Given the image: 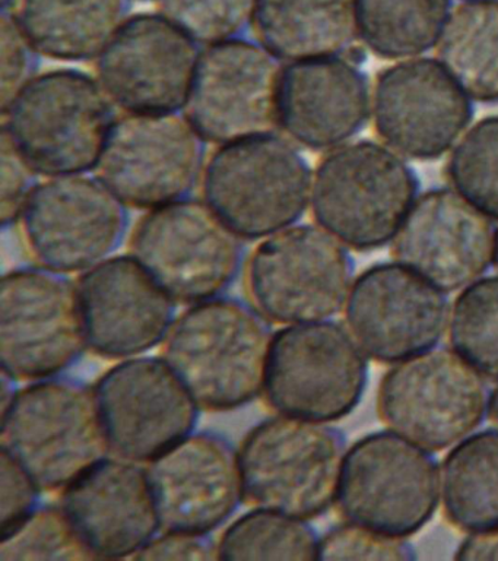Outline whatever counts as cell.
<instances>
[{
    "label": "cell",
    "mask_w": 498,
    "mask_h": 561,
    "mask_svg": "<svg viewBox=\"0 0 498 561\" xmlns=\"http://www.w3.org/2000/svg\"><path fill=\"white\" fill-rule=\"evenodd\" d=\"M274 333L251 302L221 296L174 320L163 358L200 410H239L264 393Z\"/></svg>",
    "instance_id": "6da1fadb"
},
{
    "label": "cell",
    "mask_w": 498,
    "mask_h": 561,
    "mask_svg": "<svg viewBox=\"0 0 498 561\" xmlns=\"http://www.w3.org/2000/svg\"><path fill=\"white\" fill-rule=\"evenodd\" d=\"M419 193V180L404 157L373 140L331 149L313 174L314 221L356 252L392 243Z\"/></svg>",
    "instance_id": "7a4b0ae2"
},
{
    "label": "cell",
    "mask_w": 498,
    "mask_h": 561,
    "mask_svg": "<svg viewBox=\"0 0 498 561\" xmlns=\"http://www.w3.org/2000/svg\"><path fill=\"white\" fill-rule=\"evenodd\" d=\"M2 114V131L49 179L95 171L116 121L99 79L77 69L37 75Z\"/></svg>",
    "instance_id": "3957f363"
},
{
    "label": "cell",
    "mask_w": 498,
    "mask_h": 561,
    "mask_svg": "<svg viewBox=\"0 0 498 561\" xmlns=\"http://www.w3.org/2000/svg\"><path fill=\"white\" fill-rule=\"evenodd\" d=\"M312 184L303 153L275 131L220 145L200 180L202 199L243 240L296 226L310 206Z\"/></svg>",
    "instance_id": "277c9868"
},
{
    "label": "cell",
    "mask_w": 498,
    "mask_h": 561,
    "mask_svg": "<svg viewBox=\"0 0 498 561\" xmlns=\"http://www.w3.org/2000/svg\"><path fill=\"white\" fill-rule=\"evenodd\" d=\"M0 449L14 456L42 491H62L112 454L94 388L69 377L19 389L0 415Z\"/></svg>",
    "instance_id": "5b68a950"
},
{
    "label": "cell",
    "mask_w": 498,
    "mask_h": 561,
    "mask_svg": "<svg viewBox=\"0 0 498 561\" xmlns=\"http://www.w3.org/2000/svg\"><path fill=\"white\" fill-rule=\"evenodd\" d=\"M347 438L339 428L278 414L255 425L239 449L244 500L310 520L338 497Z\"/></svg>",
    "instance_id": "8992f818"
},
{
    "label": "cell",
    "mask_w": 498,
    "mask_h": 561,
    "mask_svg": "<svg viewBox=\"0 0 498 561\" xmlns=\"http://www.w3.org/2000/svg\"><path fill=\"white\" fill-rule=\"evenodd\" d=\"M367 355L343 323L288 324L274 333L264 397L278 414L335 423L360 405Z\"/></svg>",
    "instance_id": "52a82bcc"
},
{
    "label": "cell",
    "mask_w": 498,
    "mask_h": 561,
    "mask_svg": "<svg viewBox=\"0 0 498 561\" xmlns=\"http://www.w3.org/2000/svg\"><path fill=\"white\" fill-rule=\"evenodd\" d=\"M242 237L207 202L186 199L148 210L130 234V254L176 305L224 296L244 262Z\"/></svg>",
    "instance_id": "ba28073f"
},
{
    "label": "cell",
    "mask_w": 498,
    "mask_h": 561,
    "mask_svg": "<svg viewBox=\"0 0 498 561\" xmlns=\"http://www.w3.org/2000/svg\"><path fill=\"white\" fill-rule=\"evenodd\" d=\"M440 500L432 451L392 430L367 434L347 450L336 497L345 520L408 539L432 519Z\"/></svg>",
    "instance_id": "9c48e42d"
},
{
    "label": "cell",
    "mask_w": 498,
    "mask_h": 561,
    "mask_svg": "<svg viewBox=\"0 0 498 561\" xmlns=\"http://www.w3.org/2000/svg\"><path fill=\"white\" fill-rule=\"evenodd\" d=\"M352 276L348 248L322 227L296 224L257 245L247 262L246 288L268 322L288 327L338 314Z\"/></svg>",
    "instance_id": "30bf717a"
},
{
    "label": "cell",
    "mask_w": 498,
    "mask_h": 561,
    "mask_svg": "<svg viewBox=\"0 0 498 561\" xmlns=\"http://www.w3.org/2000/svg\"><path fill=\"white\" fill-rule=\"evenodd\" d=\"M488 398L484 377L461 355L432 348L386 371L378 389V415L392 432L435 454L479 427Z\"/></svg>",
    "instance_id": "8fae6325"
},
{
    "label": "cell",
    "mask_w": 498,
    "mask_h": 561,
    "mask_svg": "<svg viewBox=\"0 0 498 561\" xmlns=\"http://www.w3.org/2000/svg\"><path fill=\"white\" fill-rule=\"evenodd\" d=\"M89 348L77 283L43 266L19 267L0 284V362L16 380L62 375Z\"/></svg>",
    "instance_id": "7c38bea8"
},
{
    "label": "cell",
    "mask_w": 498,
    "mask_h": 561,
    "mask_svg": "<svg viewBox=\"0 0 498 561\" xmlns=\"http://www.w3.org/2000/svg\"><path fill=\"white\" fill-rule=\"evenodd\" d=\"M205 140L185 114L116 117L95 174L125 205L155 209L186 199L202 180Z\"/></svg>",
    "instance_id": "4fadbf2b"
},
{
    "label": "cell",
    "mask_w": 498,
    "mask_h": 561,
    "mask_svg": "<svg viewBox=\"0 0 498 561\" xmlns=\"http://www.w3.org/2000/svg\"><path fill=\"white\" fill-rule=\"evenodd\" d=\"M128 205L99 178L62 175L38 183L20 226L38 266L76 274L106 261L128 230Z\"/></svg>",
    "instance_id": "5bb4252c"
},
{
    "label": "cell",
    "mask_w": 498,
    "mask_h": 561,
    "mask_svg": "<svg viewBox=\"0 0 498 561\" xmlns=\"http://www.w3.org/2000/svg\"><path fill=\"white\" fill-rule=\"evenodd\" d=\"M282 65L259 42L227 39L200 51L182 113L205 142L274 134Z\"/></svg>",
    "instance_id": "9a60e30c"
},
{
    "label": "cell",
    "mask_w": 498,
    "mask_h": 561,
    "mask_svg": "<svg viewBox=\"0 0 498 561\" xmlns=\"http://www.w3.org/2000/svg\"><path fill=\"white\" fill-rule=\"evenodd\" d=\"M371 117L386 147L408 160L430 161L465 134L474 104L439 60L413 57L378 75Z\"/></svg>",
    "instance_id": "2e32d148"
},
{
    "label": "cell",
    "mask_w": 498,
    "mask_h": 561,
    "mask_svg": "<svg viewBox=\"0 0 498 561\" xmlns=\"http://www.w3.org/2000/svg\"><path fill=\"white\" fill-rule=\"evenodd\" d=\"M94 392L112 454L132 462H150L198 423V403L164 358H126Z\"/></svg>",
    "instance_id": "e0dca14e"
},
{
    "label": "cell",
    "mask_w": 498,
    "mask_h": 561,
    "mask_svg": "<svg viewBox=\"0 0 498 561\" xmlns=\"http://www.w3.org/2000/svg\"><path fill=\"white\" fill-rule=\"evenodd\" d=\"M344 309L358 345L367 357L382 364L436 348L450 318L445 293L395 261L362 271Z\"/></svg>",
    "instance_id": "ac0fdd59"
},
{
    "label": "cell",
    "mask_w": 498,
    "mask_h": 561,
    "mask_svg": "<svg viewBox=\"0 0 498 561\" xmlns=\"http://www.w3.org/2000/svg\"><path fill=\"white\" fill-rule=\"evenodd\" d=\"M200 46L161 13L124 22L97 57L95 70L113 104L126 113H181L189 95Z\"/></svg>",
    "instance_id": "d6986e66"
},
{
    "label": "cell",
    "mask_w": 498,
    "mask_h": 561,
    "mask_svg": "<svg viewBox=\"0 0 498 561\" xmlns=\"http://www.w3.org/2000/svg\"><path fill=\"white\" fill-rule=\"evenodd\" d=\"M147 476L163 530L209 535L244 500L239 450L218 433L182 438L148 462Z\"/></svg>",
    "instance_id": "ffe728a7"
},
{
    "label": "cell",
    "mask_w": 498,
    "mask_h": 561,
    "mask_svg": "<svg viewBox=\"0 0 498 561\" xmlns=\"http://www.w3.org/2000/svg\"><path fill=\"white\" fill-rule=\"evenodd\" d=\"M493 219L452 187L417 197L392 240L393 261L449 294L479 279L493 265Z\"/></svg>",
    "instance_id": "44dd1931"
},
{
    "label": "cell",
    "mask_w": 498,
    "mask_h": 561,
    "mask_svg": "<svg viewBox=\"0 0 498 561\" xmlns=\"http://www.w3.org/2000/svg\"><path fill=\"white\" fill-rule=\"evenodd\" d=\"M77 288L89 348L103 358H132L155 348L176 320V302L132 254L82 272Z\"/></svg>",
    "instance_id": "7402d4cb"
},
{
    "label": "cell",
    "mask_w": 498,
    "mask_h": 561,
    "mask_svg": "<svg viewBox=\"0 0 498 561\" xmlns=\"http://www.w3.org/2000/svg\"><path fill=\"white\" fill-rule=\"evenodd\" d=\"M60 506L95 559L135 557L161 529L147 469L119 456L81 473Z\"/></svg>",
    "instance_id": "603a6c76"
},
{
    "label": "cell",
    "mask_w": 498,
    "mask_h": 561,
    "mask_svg": "<svg viewBox=\"0 0 498 561\" xmlns=\"http://www.w3.org/2000/svg\"><path fill=\"white\" fill-rule=\"evenodd\" d=\"M370 116L369 78L344 55L282 65L278 126L294 144L331 151L349 142Z\"/></svg>",
    "instance_id": "cb8c5ba5"
},
{
    "label": "cell",
    "mask_w": 498,
    "mask_h": 561,
    "mask_svg": "<svg viewBox=\"0 0 498 561\" xmlns=\"http://www.w3.org/2000/svg\"><path fill=\"white\" fill-rule=\"evenodd\" d=\"M252 28L286 64L340 56L358 37L356 0H256Z\"/></svg>",
    "instance_id": "d4e9b609"
},
{
    "label": "cell",
    "mask_w": 498,
    "mask_h": 561,
    "mask_svg": "<svg viewBox=\"0 0 498 561\" xmlns=\"http://www.w3.org/2000/svg\"><path fill=\"white\" fill-rule=\"evenodd\" d=\"M130 0H16L11 9L38 55L97 59L129 18Z\"/></svg>",
    "instance_id": "484cf974"
},
{
    "label": "cell",
    "mask_w": 498,
    "mask_h": 561,
    "mask_svg": "<svg viewBox=\"0 0 498 561\" xmlns=\"http://www.w3.org/2000/svg\"><path fill=\"white\" fill-rule=\"evenodd\" d=\"M445 520L466 534L498 529V430L472 433L440 468Z\"/></svg>",
    "instance_id": "4316f807"
},
{
    "label": "cell",
    "mask_w": 498,
    "mask_h": 561,
    "mask_svg": "<svg viewBox=\"0 0 498 561\" xmlns=\"http://www.w3.org/2000/svg\"><path fill=\"white\" fill-rule=\"evenodd\" d=\"M437 60L479 103L498 101V0H462L436 44Z\"/></svg>",
    "instance_id": "83f0119b"
},
{
    "label": "cell",
    "mask_w": 498,
    "mask_h": 561,
    "mask_svg": "<svg viewBox=\"0 0 498 561\" xmlns=\"http://www.w3.org/2000/svg\"><path fill=\"white\" fill-rule=\"evenodd\" d=\"M450 12V0H356L358 38L380 59H413L436 47Z\"/></svg>",
    "instance_id": "f1b7e54d"
},
{
    "label": "cell",
    "mask_w": 498,
    "mask_h": 561,
    "mask_svg": "<svg viewBox=\"0 0 498 561\" xmlns=\"http://www.w3.org/2000/svg\"><path fill=\"white\" fill-rule=\"evenodd\" d=\"M319 537L308 520L256 507L218 541L220 560H317Z\"/></svg>",
    "instance_id": "f546056e"
},
{
    "label": "cell",
    "mask_w": 498,
    "mask_h": 561,
    "mask_svg": "<svg viewBox=\"0 0 498 561\" xmlns=\"http://www.w3.org/2000/svg\"><path fill=\"white\" fill-rule=\"evenodd\" d=\"M448 329L454 353L484 379L498 381V276L476 279L462 289Z\"/></svg>",
    "instance_id": "4dcf8cb0"
},
{
    "label": "cell",
    "mask_w": 498,
    "mask_h": 561,
    "mask_svg": "<svg viewBox=\"0 0 498 561\" xmlns=\"http://www.w3.org/2000/svg\"><path fill=\"white\" fill-rule=\"evenodd\" d=\"M444 173L453 191L498 221V114L480 118L461 136Z\"/></svg>",
    "instance_id": "1f68e13d"
},
{
    "label": "cell",
    "mask_w": 498,
    "mask_h": 561,
    "mask_svg": "<svg viewBox=\"0 0 498 561\" xmlns=\"http://www.w3.org/2000/svg\"><path fill=\"white\" fill-rule=\"evenodd\" d=\"M62 506H38L0 539V560H93Z\"/></svg>",
    "instance_id": "d6a6232c"
},
{
    "label": "cell",
    "mask_w": 498,
    "mask_h": 561,
    "mask_svg": "<svg viewBox=\"0 0 498 561\" xmlns=\"http://www.w3.org/2000/svg\"><path fill=\"white\" fill-rule=\"evenodd\" d=\"M161 15L199 46L239 38L252 25L256 0H155Z\"/></svg>",
    "instance_id": "836d02e7"
},
{
    "label": "cell",
    "mask_w": 498,
    "mask_h": 561,
    "mask_svg": "<svg viewBox=\"0 0 498 561\" xmlns=\"http://www.w3.org/2000/svg\"><path fill=\"white\" fill-rule=\"evenodd\" d=\"M417 559L414 547L406 539L392 538L364 526L347 524L334 526L319 538L317 560H396Z\"/></svg>",
    "instance_id": "e575fe53"
},
{
    "label": "cell",
    "mask_w": 498,
    "mask_h": 561,
    "mask_svg": "<svg viewBox=\"0 0 498 561\" xmlns=\"http://www.w3.org/2000/svg\"><path fill=\"white\" fill-rule=\"evenodd\" d=\"M38 51L21 30L11 11L0 18V57H2V87L0 107L5 110L33 78L37 77Z\"/></svg>",
    "instance_id": "d590c367"
},
{
    "label": "cell",
    "mask_w": 498,
    "mask_h": 561,
    "mask_svg": "<svg viewBox=\"0 0 498 561\" xmlns=\"http://www.w3.org/2000/svg\"><path fill=\"white\" fill-rule=\"evenodd\" d=\"M42 489L27 471L5 449H0V529L2 535L14 529L40 504Z\"/></svg>",
    "instance_id": "8d00e7d4"
},
{
    "label": "cell",
    "mask_w": 498,
    "mask_h": 561,
    "mask_svg": "<svg viewBox=\"0 0 498 561\" xmlns=\"http://www.w3.org/2000/svg\"><path fill=\"white\" fill-rule=\"evenodd\" d=\"M2 184H0V221L7 228L20 222L25 205L38 186L37 171L21 156L5 131L0 136Z\"/></svg>",
    "instance_id": "74e56055"
},
{
    "label": "cell",
    "mask_w": 498,
    "mask_h": 561,
    "mask_svg": "<svg viewBox=\"0 0 498 561\" xmlns=\"http://www.w3.org/2000/svg\"><path fill=\"white\" fill-rule=\"evenodd\" d=\"M137 560H220L218 542L209 535L164 530L157 534L137 556Z\"/></svg>",
    "instance_id": "f35d334b"
},
{
    "label": "cell",
    "mask_w": 498,
    "mask_h": 561,
    "mask_svg": "<svg viewBox=\"0 0 498 561\" xmlns=\"http://www.w3.org/2000/svg\"><path fill=\"white\" fill-rule=\"evenodd\" d=\"M456 560H498V529L470 534L459 543Z\"/></svg>",
    "instance_id": "ab89813d"
},
{
    "label": "cell",
    "mask_w": 498,
    "mask_h": 561,
    "mask_svg": "<svg viewBox=\"0 0 498 561\" xmlns=\"http://www.w3.org/2000/svg\"><path fill=\"white\" fill-rule=\"evenodd\" d=\"M15 377L2 370V392H0L2 405H0V412H5L11 403L14 402L16 393H19V389L15 388Z\"/></svg>",
    "instance_id": "60d3db41"
},
{
    "label": "cell",
    "mask_w": 498,
    "mask_h": 561,
    "mask_svg": "<svg viewBox=\"0 0 498 561\" xmlns=\"http://www.w3.org/2000/svg\"><path fill=\"white\" fill-rule=\"evenodd\" d=\"M487 416L494 427L498 430V383L489 393Z\"/></svg>",
    "instance_id": "b9f144b4"
},
{
    "label": "cell",
    "mask_w": 498,
    "mask_h": 561,
    "mask_svg": "<svg viewBox=\"0 0 498 561\" xmlns=\"http://www.w3.org/2000/svg\"><path fill=\"white\" fill-rule=\"evenodd\" d=\"M493 265L494 267H496V271L498 272V228L496 230V239H494Z\"/></svg>",
    "instance_id": "7bdbcfd3"
},
{
    "label": "cell",
    "mask_w": 498,
    "mask_h": 561,
    "mask_svg": "<svg viewBox=\"0 0 498 561\" xmlns=\"http://www.w3.org/2000/svg\"><path fill=\"white\" fill-rule=\"evenodd\" d=\"M2 3V11H11L15 7L16 0H0Z\"/></svg>",
    "instance_id": "ee69618b"
}]
</instances>
